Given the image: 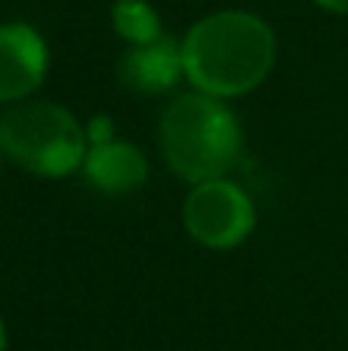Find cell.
Returning a JSON list of instances; mask_svg holds the SVG:
<instances>
[{
	"label": "cell",
	"mask_w": 348,
	"mask_h": 351,
	"mask_svg": "<svg viewBox=\"0 0 348 351\" xmlns=\"http://www.w3.org/2000/svg\"><path fill=\"white\" fill-rule=\"evenodd\" d=\"M179 49L185 80L197 93L225 102L262 86L277 62L271 25L247 10H222L197 19L179 40Z\"/></svg>",
	"instance_id": "obj_1"
},
{
	"label": "cell",
	"mask_w": 348,
	"mask_h": 351,
	"mask_svg": "<svg viewBox=\"0 0 348 351\" xmlns=\"http://www.w3.org/2000/svg\"><path fill=\"white\" fill-rule=\"evenodd\" d=\"M158 145L179 179L201 185L234 170L244 152V130L225 99L195 90L166 105Z\"/></svg>",
	"instance_id": "obj_2"
},
{
	"label": "cell",
	"mask_w": 348,
	"mask_h": 351,
	"mask_svg": "<svg viewBox=\"0 0 348 351\" xmlns=\"http://www.w3.org/2000/svg\"><path fill=\"white\" fill-rule=\"evenodd\" d=\"M0 145L18 170L40 179H65L84 167L90 136L65 105L25 99L0 114Z\"/></svg>",
	"instance_id": "obj_3"
},
{
	"label": "cell",
	"mask_w": 348,
	"mask_h": 351,
	"mask_svg": "<svg viewBox=\"0 0 348 351\" xmlns=\"http://www.w3.org/2000/svg\"><path fill=\"white\" fill-rule=\"evenodd\" d=\"M185 231L207 250H234L256 228L253 197L232 179H210L191 185L182 206Z\"/></svg>",
	"instance_id": "obj_4"
},
{
	"label": "cell",
	"mask_w": 348,
	"mask_h": 351,
	"mask_svg": "<svg viewBox=\"0 0 348 351\" xmlns=\"http://www.w3.org/2000/svg\"><path fill=\"white\" fill-rule=\"evenodd\" d=\"M49 68V49L40 31L25 22L0 25V105L31 99Z\"/></svg>",
	"instance_id": "obj_5"
},
{
	"label": "cell",
	"mask_w": 348,
	"mask_h": 351,
	"mask_svg": "<svg viewBox=\"0 0 348 351\" xmlns=\"http://www.w3.org/2000/svg\"><path fill=\"white\" fill-rule=\"evenodd\" d=\"M80 170H84L86 182H90L92 188H99V191L129 194V191L145 185L148 160H145V154H142L139 145L114 139V136H105V139L90 142Z\"/></svg>",
	"instance_id": "obj_6"
},
{
	"label": "cell",
	"mask_w": 348,
	"mask_h": 351,
	"mask_svg": "<svg viewBox=\"0 0 348 351\" xmlns=\"http://www.w3.org/2000/svg\"><path fill=\"white\" fill-rule=\"evenodd\" d=\"M117 74L129 90L145 93V96H160L185 77L182 49L170 37L142 43V47H129L117 62Z\"/></svg>",
	"instance_id": "obj_7"
},
{
	"label": "cell",
	"mask_w": 348,
	"mask_h": 351,
	"mask_svg": "<svg viewBox=\"0 0 348 351\" xmlns=\"http://www.w3.org/2000/svg\"><path fill=\"white\" fill-rule=\"evenodd\" d=\"M111 25H114V34L121 40H127L129 47H142V43H151L164 37L160 16L148 0H114Z\"/></svg>",
	"instance_id": "obj_8"
},
{
	"label": "cell",
	"mask_w": 348,
	"mask_h": 351,
	"mask_svg": "<svg viewBox=\"0 0 348 351\" xmlns=\"http://www.w3.org/2000/svg\"><path fill=\"white\" fill-rule=\"evenodd\" d=\"M312 3H318L327 12H336V16H348V0H312Z\"/></svg>",
	"instance_id": "obj_9"
},
{
	"label": "cell",
	"mask_w": 348,
	"mask_h": 351,
	"mask_svg": "<svg viewBox=\"0 0 348 351\" xmlns=\"http://www.w3.org/2000/svg\"><path fill=\"white\" fill-rule=\"evenodd\" d=\"M0 351H6V324H3V317H0Z\"/></svg>",
	"instance_id": "obj_10"
},
{
	"label": "cell",
	"mask_w": 348,
	"mask_h": 351,
	"mask_svg": "<svg viewBox=\"0 0 348 351\" xmlns=\"http://www.w3.org/2000/svg\"><path fill=\"white\" fill-rule=\"evenodd\" d=\"M0 154H3V145H0Z\"/></svg>",
	"instance_id": "obj_11"
}]
</instances>
